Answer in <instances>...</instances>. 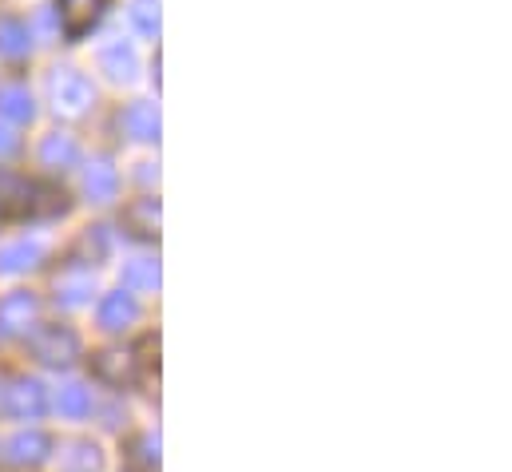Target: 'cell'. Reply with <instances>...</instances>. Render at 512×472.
I'll return each instance as SVG.
<instances>
[{
    "mask_svg": "<svg viewBox=\"0 0 512 472\" xmlns=\"http://www.w3.org/2000/svg\"><path fill=\"white\" fill-rule=\"evenodd\" d=\"M36 310H40V302L28 290H12L8 298H0V338L28 334V326L36 322Z\"/></svg>",
    "mask_w": 512,
    "mask_h": 472,
    "instance_id": "cell-4",
    "label": "cell"
},
{
    "mask_svg": "<svg viewBox=\"0 0 512 472\" xmlns=\"http://www.w3.org/2000/svg\"><path fill=\"white\" fill-rule=\"evenodd\" d=\"M56 413H64V417H72V421L88 417V413H92V389L80 385V381L60 385V389H56Z\"/></svg>",
    "mask_w": 512,
    "mask_h": 472,
    "instance_id": "cell-15",
    "label": "cell"
},
{
    "mask_svg": "<svg viewBox=\"0 0 512 472\" xmlns=\"http://www.w3.org/2000/svg\"><path fill=\"white\" fill-rule=\"evenodd\" d=\"M100 68L108 72V80L128 84V80H135V72H139V56H135L131 44L116 40V44H108V48L100 52Z\"/></svg>",
    "mask_w": 512,
    "mask_h": 472,
    "instance_id": "cell-10",
    "label": "cell"
},
{
    "mask_svg": "<svg viewBox=\"0 0 512 472\" xmlns=\"http://www.w3.org/2000/svg\"><path fill=\"white\" fill-rule=\"evenodd\" d=\"M40 258H44V246L40 242H8V246H0V274L36 270Z\"/></svg>",
    "mask_w": 512,
    "mask_h": 472,
    "instance_id": "cell-13",
    "label": "cell"
},
{
    "mask_svg": "<svg viewBox=\"0 0 512 472\" xmlns=\"http://www.w3.org/2000/svg\"><path fill=\"white\" fill-rule=\"evenodd\" d=\"M124 127H128L131 139H139V143L159 139V108L151 100H135L128 112H124Z\"/></svg>",
    "mask_w": 512,
    "mask_h": 472,
    "instance_id": "cell-12",
    "label": "cell"
},
{
    "mask_svg": "<svg viewBox=\"0 0 512 472\" xmlns=\"http://www.w3.org/2000/svg\"><path fill=\"white\" fill-rule=\"evenodd\" d=\"M92 298V274H72L56 282V302L60 306H84Z\"/></svg>",
    "mask_w": 512,
    "mask_h": 472,
    "instance_id": "cell-21",
    "label": "cell"
},
{
    "mask_svg": "<svg viewBox=\"0 0 512 472\" xmlns=\"http://www.w3.org/2000/svg\"><path fill=\"white\" fill-rule=\"evenodd\" d=\"M84 191H88L92 203H112L116 191H120V175H116V167H112L108 159H92L88 171H84Z\"/></svg>",
    "mask_w": 512,
    "mask_h": 472,
    "instance_id": "cell-9",
    "label": "cell"
},
{
    "mask_svg": "<svg viewBox=\"0 0 512 472\" xmlns=\"http://www.w3.org/2000/svg\"><path fill=\"white\" fill-rule=\"evenodd\" d=\"M48 96H52L56 112H64V116H84L88 104L96 100L92 84H88L84 72H76V68H56V72L48 76Z\"/></svg>",
    "mask_w": 512,
    "mask_h": 472,
    "instance_id": "cell-2",
    "label": "cell"
},
{
    "mask_svg": "<svg viewBox=\"0 0 512 472\" xmlns=\"http://www.w3.org/2000/svg\"><path fill=\"white\" fill-rule=\"evenodd\" d=\"M68 211H72V199L60 187L0 171V215H8V219H24V215L28 219H56Z\"/></svg>",
    "mask_w": 512,
    "mask_h": 472,
    "instance_id": "cell-1",
    "label": "cell"
},
{
    "mask_svg": "<svg viewBox=\"0 0 512 472\" xmlns=\"http://www.w3.org/2000/svg\"><path fill=\"white\" fill-rule=\"evenodd\" d=\"M28 48H32L28 24H20V20H0V56L20 60V56H28Z\"/></svg>",
    "mask_w": 512,
    "mask_h": 472,
    "instance_id": "cell-17",
    "label": "cell"
},
{
    "mask_svg": "<svg viewBox=\"0 0 512 472\" xmlns=\"http://www.w3.org/2000/svg\"><path fill=\"white\" fill-rule=\"evenodd\" d=\"M36 116V104L24 88H0V119L8 123H32Z\"/></svg>",
    "mask_w": 512,
    "mask_h": 472,
    "instance_id": "cell-18",
    "label": "cell"
},
{
    "mask_svg": "<svg viewBox=\"0 0 512 472\" xmlns=\"http://www.w3.org/2000/svg\"><path fill=\"white\" fill-rule=\"evenodd\" d=\"M32 357L36 361H44V365H72L76 357H80V338L68 330V326H44V330H36L32 334Z\"/></svg>",
    "mask_w": 512,
    "mask_h": 472,
    "instance_id": "cell-3",
    "label": "cell"
},
{
    "mask_svg": "<svg viewBox=\"0 0 512 472\" xmlns=\"http://www.w3.org/2000/svg\"><path fill=\"white\" fill-rule=\"evenodd\" d=\"M131 20L143 36H159V0H135L131 4Z\"/></svg>",
    "mask_w": 512,
    "mask_h": 472,
    "instance_id": "cell-22",
    "label": "cell"
},
{
    "mask_svg": "<svg viewBox=\"0 0 512 472\" xmlns=\"http://www.w3.org/2000/svg\"><path fill=\"white\" fill-rule=\"evenodd\" d=\"M96 373H100L104 381H112V385H124L131 377V354H124V350H104V354H96Z\"/></svg>",
    "mask_w": 512,
    "mask_h": 472,
    "instance_id": "cell-20",
    "label": "cell"
},
{
    "mask_svg": "<svg viewBox=\"0 0 512 472\" xmlns=\"http://www.w3.org/2000/svg\"><path fill=\"white\" fill-rule=\"evenodd\" d=\"M60 8V20H64V32L72 36V40H80V36H88L96 24H100V16H104V8H108V0H56Z\"/></svg>",
    "mask_w": 512,
    "mask_h": 472,
    "instance_id": "cell-6",
    "label": "cell"
},
{
    "mask_svg": "<svg viewBox=\"0 0 512 472\" xmlns=\"http://www.w3.org/2000/svg\"><path fill=\"white\" fill-rule=\"evenodd\" d=\"M143 461H147V465H159V437H155V433L143 437Z\"/></svg>",
    "mask_w": 512,
    "mask_h": 472,
    "instance_id": "cell-24",
    "label": "cell"
},
{
    "mask_svg": "<svg viewBox=\"0 0 512 472\" xmlns=\"http://www.w3.org/2000/svg\"><path fill=\"white\" fill-rule=\"evenodd\" d=\"M124 290L128 294H147L159 290V262L155 258H135L124 266Z\"/></svg>",
    "mask_w": 512,
    "mask_h": 472,
    "instance_id": "cell-16",
    "label": "cell"
},
{
    "mask_svg": "<svg viewBox=\"0 0 512 472\" xmlns=\"http://www.w3.org/2000/svg\"><path fill=\"white\" fill-rule=\"evenodd\" d=\"M128 227L135 238L159 235V199H139V203L128 211Z\"/></svg>",
    "mask_w": 512,
    "mask_h": 472,
    "instance_id": "cell-19",
    "label": "cell"
},
{
    "mask_svg": "<svg viewBox=\"0 0 512 472\" xmlns=\"http://www.w3.org/2000/svg\"><path fill=\"white\" fill-rule=\"evenodd\" d=\"M40 159H44V167H48V171H68V167H76L80 147H76V139H72V135L52 131V135L40 143Z\"/></svg>",
    "mask_w": 512,
    "mask_h": 472,
    "instance_id": "cell-11",
    "label": "cell"
},
{
    "mask_svg": "<svg viewBox=\"0 0 512 472\" xmlns=\"http://www.w3.org/2000/svg\"><path fill=\"white\" fill-rule=\"evenodd\" d=\"M4 409H8L12 417H20V421H40V417L48 413V393H44V385H40L36 377H20V381L8 389Z\"/></svg>",
    "mask_w": 512,
    "mask_h": 472,
    "instance_id": "cell-5",
    "label": "cell"
},
{
    "mask_svg": "<svg viewBox=\"0 0 512 472\" xmlns=\"http://www.w3.org/2000/svg\"><path fill=\"white\" fill-rule=\"evenodd\" d=\"M0 409H4V397H0Z\"/></svg>",
    "mask_w": 512,
    "mask_h": 472,
    "instance_id": "cell-25",
    "label": "cell"
},
{
    "mask_svg": "<svg viewBox=\"0 0 512 472\" xmlns=\"http://www.w3.org/2000/svg\"><path fill=\"white\" fill-rule=\"evenodd\" d=\"M8 457L16 465H44L52 457V437L40 433V429H28V433H16L8 441Z\"/></svg>",
    "mask_w": 512,
    "mask_h": 472,
    "instance_id": "cell-8",
    "label": "cell"
},
{
    "mask_svg": "<svg viewBox=\"0 0 512 472\" xmlns=\"http://www.w3.org/2000/svg\"><path fill=\"white\" fill-rule=\"evenodd\" d=\"M16 147H20V139H16V131H12L8 123H0V159H4V155H12Z\"/></svg>",
    "mask_w": 512,
    "mask_h": 472,
    "instance_id": "cell-23",
    "label": "cell"
},
{
    "mask_svg": "<svg viewBox=\"0 0 512 472\" xmlns=\"http://www.w3.org/2000/svg\"><path fill=\"white\" fill-rule=\"evenodd\" d=\"M104 469V453L92 441H72L60 453V472H100Z\"/></svg>",
    "mask_w": 512,
    "mask_h": 472,
    "instance_id": "cell-14",
    "label": "cell"
},
{
    "mask_svg": "<svg viewBox=\"0 0 512 472\" xmlns=\"http://www.w3.org/2000/svg\"><path fill=\"white\" fill-rule=\"evenodd\" d=\"M96 318L112 334L116 330H128V326H135V318H139V302H135V294H128V290H112V294H104Z\"/></svg>",
    "mask_w": 512,
    "mask_h": 472,
    "instance_id": "cell-7",
    "label": "cell"
}]
</instances>
